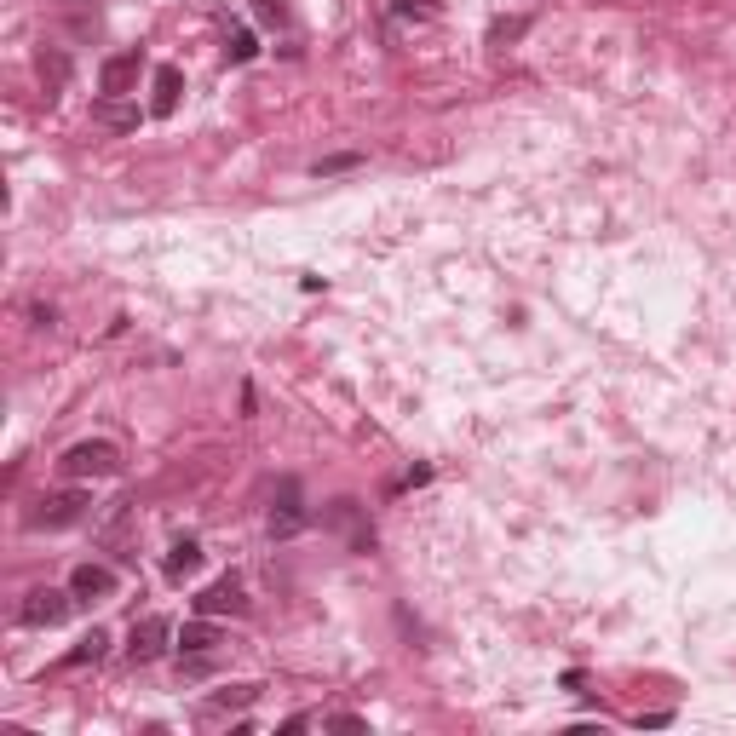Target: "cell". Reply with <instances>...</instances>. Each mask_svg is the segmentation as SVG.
<instances>
[{"label":"cell","instance_id":"cell-1","mask_svg":"<svg viewBox=\"0 0 736 736\" xmlns=\"http://www.w3.org/2000/svg\"><path fill=\"white\" fill-rule=\"evenodd\" d=\"M58 472H64V478H115V472H121V449H115V443H104V437L75 443V449H64Z\"/></svg>","mask_w":736,"mask_h":736},{"label":"cell","instance_id":"cell-2","mask_svg":"<svg viewBox=\"0 0 736 736\" xmlns=\"http://www.w3.org/2000/svg\"><path fill=\"white\" fill-rule=\"evenodd\" d=\"M87 506H92L87 489H58V495H46V501L29 512V524L35 529H69V524L87 518Z\"/></svg>","mask_w":736,"mask_h":736},{"label":"cell","instance_id":"cell-3","mask_svg":"<svg viewBox=\"0 0 736 736\" xmlns=\"http://www.w3.org/2000/svg\"><path fill=\"white\" fill-rule=\"evenodd\" d=\"M69 604H75V593H58V587H35V593L18 604V621L23 627H58V621L69 616Z\"/></svg>","mask_w":736,"mask_h":736},{"label":"cell","instance_id":"cell-4","mask_svg":"<svg viewBox=\"0 0 736 736\" xmlns=\"http://www.w3.org/2000/svg\"><path fill=\"white\" fill-rule=\"evenodd\" d=\"M138 69H144L138 52H115V58H104V69H98V92H104V98H127V92L138 87Z\"/></svg>","mask_w":736,"mask_h":736},{"label":"cell","instance_id":"cell-5","mask_svg":"<svg viewBox=\"0 0 736 736\" xmlns=\"http://www.w3.org/2000/svg\"><path fill=\"white\" fill-rule=\"evenodd\" d=\"M328 524L351 541V552H374V524L363 518V506H357V501H334V506H328Z\"/></svg>","mask_w":736,"mask_h":736},{"label":"cell","instance_id":"cell-6","mask_svg":"<svg viewBox=\"0 0 736 736\" xmlns=\"http://www.w3.org/2000/svg\"><path fill=\"white\" fill-rule=\"evenodd\" d=\"M167 639H173V627H167V616H144V621H133V639H127V656H133V662H156L161 650H167Z\"/></svg>","mask_w":736,"mask_h":736},{"label":"cell","instance_id":"cell-7","mask_svg":"<svg viewBox=\"0 0 736 736\" xmlns=\"http://www.w3.org/2000/svg\"><path fill=\"white\" fill-rule=\"evenodd\" d=\"M248 610V593H242V581L225 575V581H213L202 598H196V616H242Z\"/></svg>","mask_w":736,"mask_h":736},{"label":"cell","instance_id":"cell-8","mask_svg":"<svg viewBox=\"0 0 736 736\" xmlns=\"http://www.w3.org/2000/svg\"><path fill=\"white\" fill-rule=\"evenodd\" d=\"M179 98H184V75L173 64H161L156 81H150V115H161V121H167V115L179 110Z\"/></svg>","mask_w":736,"mask_h":736},{"label":"cell","instance_id":"cell-9","mask_svg":"<svg viewBox=\"0 0 736 736\" xmlns=\"http://www.w3.org/2000/svg\"><path fill=\"white\" fill-rule=\"evenodd\" d=\"M305 529V506H299V483H282V501H276V512H271V535H299Z\"/></svg>","mask_w":736,"mask_h":736},{"label":"cell","instance_id":"cell-10","mask_svg":"<svg viewBox=\"0 0 736 736\" xmlns=\"http://www.w3.org/2000/svg\"><path fill=\"white\" fill-rule=\"evenodd\" d=\"M92 121H98V127H110V133H133V127H138V104H127V98H98V104H92Z\"/></svg>","mask_w":736,"mask_h":736},{"label":"cell","instance_id":"cell-11","mask_svg":"<svg viewBox=\"0 0 736 736\" xmlns=\"http://www.w3.org/2000/svg\"><path fill=\"white\" fill-rule=\"evenodd\" d=\"M69 593L75 598H104V593H115V575L104 570V564H81V570L69 575Z\"/></svg>","mask_w":736,"mask_h":736},{"label":"cell","instance_id":"cell-12","mask_svg":"<svg viewBox=\"0 0 736 736\" xmlns=\"http://www.w3.org/2000/svg\"><path fill=\"white\" fill-rule=\"evenodd\" d=\"M219 644V627H213V616H196L179 627V650L184 656H202V650H213Z\"/></svg>","mask_w":736,"mask_h":736},{"label":"cell","instance_id":"cell-13","mask_svg":"<svg viewBox=\"0 0 736 736\" xmlns=\"http://www.w3.org/2000/svg\"><path fill=\"white\" fill-rule=\"evenodd\" d=\"M196 570H202V541H190V535L173 541V552H167V575L184 581V575H196Z\"/></svg>","mask_w":736,"mask_h":736},{"label":"cell","instance_id":"cell-14","mask_svg":"<svg viewBox=\"0 0 736 736\" xmlns=\"http://www.w3.org/2000/svg\"><path fill=\"white\" fill-rule=\"evenodd\" d=\"M104 650H110V639H104V633L92 627L87 639H81V644H75V650H69V656H64V667H87V662H98Z\"/></svg>","mask_w":736,"mask_h":736},{"label":"cell","instance_id":"cell-15","mask_svg":"<svg viewBox=\"0 0 736 736\" xmlns=\"http://www.w3.org/2000/svg\"><path fill=\"white\" fill-rule=\"evenodd\" d=\"M253 52H259V46H253L248 29H230V35H225V58H230V64H248Z\"/></svg>","mask_w":736,"mask_h":736},{"label":"cell","instance_id":"cell-16","mask_svg":"<svg viewBox=\"0 0 736 736\" xmlns=\"http://www.w3.org/2000/svg\"><path fill=\"white\" fill-rule=\"evenodd\" d=\"M357 161H363V156H357V150H345V156H322L317 167H311V173H317V179H328V173H351Z\"/></svg>","mask_w":736,"mask_h":736},{"label":"cell","instance_id":"cell-17","mask_svg":"<svg viewBox=\"0 0 736 736\" xmlns=\"http://www.w3.org/2000/svg\"><path fill=\"white\" fill-rule=\"evenodd\" d=\"M41 75H46V92H52V87H64V75H69V58H64V52H52V58H41Z\"/></svg>","mask_w":736,"mask_h":736},{"label":"cell","instance_id":"cell-18","mask_svg":"<svg viewBox=\"0 0 736 736\" xmlns=\"http://www.w3.org/2000/svg\"><path fill=\"white\" fill-rule=\"evenodd\" d=\"M253 12H259V23H288V0H253Z\"/></svg>","mask_w":736,"mask_h":736},{"label":"cell","instance_id":"cell-19","mask_svg":"<svg viewBox=\"0 0 736 736\" xmlns=\"http://www.w3.org/2000/svg\"><path fill=\"white\" fill-rule=\"evenodd\" d=\"M524 29H529L524 18H501V23H495V29H489V35H495V41H518Z\"/></svg>","mask_w":736,"mask_h":736},{"label":"cell","instance_id":"cell-20","mask_svg":"<svg viewBox=\"0 0 736 736\" xmlns=\"http://www.w3.org/2000/svg\"><path fill=\"white\" fill-rule=\"evenodd\" d=\"M253 696H259L253 685H236V690H225V696H219V708H248Z\"/></svg>","mask_w":736,"mask_h":736},{"label":"cell","instance_id":"cell-21","mask_svg":"<svg viewBox=\"0 0 736 736\" xmlns=\"http://www.w3.org/2000/svg\"><path fill=\"white\" fill-rule=\"evenodd\" d=\"M328 731H363V719H351V713H334V719H328Z\"/></svg>","mask_w":736,"mask_h":736},{"label":"cell","instance_id":"cell-22","mask_svg":"<svg viewBox=\"0 0 736 736\" xmlns=\"http://www.w3.org/2000/svg\"><path fill=\"white\" fill-rule=\"evenodd\" d=\"M397 12H432V0H397Z\"/></svg>","mask_w":736,"mask_h":736}]
</instances>
